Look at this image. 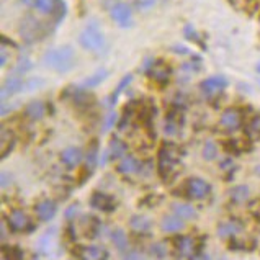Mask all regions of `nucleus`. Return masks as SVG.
Masks as SVG:
<instances>
[{
    "mask_svg": "<svg viewBox=\"0 0 260 260\" xmlns=\"http://www.w3.org/2000/svg\"><path fill=\"white\" fill-rule=\"evenodd\" d=\"M77 57H76V51L69 44H64V46H56L48 49L43 56V64L46 66L48 69L54 71L57 74H68L74 68H76Z\"/></svg>",
    "mask_w": 260,
    "mask_h": 260,
    "instance_id": "nucleus-1",
    "label": "nucleus"
},
{
    "mask_svg": "<svg viewBox=\"0 0 260 260\" xmlns=\"http://www.w3.org/2000/svg\"><path fill=\"white\" fill-rule=\"evenodd\" d=\"M182 162V152L174 143H166L160 146L157 154V172L166 183H170L177 177V169Z\"/></svg>",
    "mask_w": 260,
    "mask_h": 260,
    "instance_id": "nucleus-2",
    "label": "nucleus"
},
{
    "mask_svg": "<svg viewBox=\"0 0 260 260\" xmlns=\"http://www.w3.org/2000/svg\"><path fill=\"white\" fill-rule=\"evenodd\" d=\"M21 2H23V5L29 7V9H35L40 13L53 17L54 25L61 23L66 13H68V7H66L64 0H21Z\"/></svg>",
    "mask_w": 260,
    "mask_h": 260,
    "instance_id": "nucleus-3",
    "label": "nucleus"
},
{
    "mask_svg": "<svg viewBox=\"0 0 260 260\" xmlns=\"http://www.w3.org/2000/svg\"><path fill=\"white\" fill-rule=\"evenodd\" d=\"M20 36L23 38L25 43L31 44V43H38L41 40H44L46 36L51 33L48 25H44L41 20L31 17V15H28V17L23 18V21L20 23Z\"/></svg>",
    "mask_w": 260,
    "mask_h": 260,
    "instance_id": "nucleus-4",
    "label": "nucleus"
},
{
    "mask_svg": "<svg viewBox=\"0 0 260 260\" xmlns=\"http://www.w3.org/2000/svg\"><path fill=\"white\" fill-rule=\"evenodd\" d=\"M79 44L92 53H99L105 48V35L96 21H92L82 29V33L79 35Z\"/></svg>",
    "mask_w": 260,
    "mask_h": 260,
    "instance_id": "nucleus-5",
    "label": "nucleus"
},
{
    "mask_svg": "<svg viewBox=\"0 0 260 260\" xmlns=\"http://www.w3.org/2000/svg\"><path fill=\"white\" fill-rule=\"evenodd\" d=\"M172 246L175 255L180 258H198L203 249L202 244H197V241L190 236H175L172 239Z\"/></svg>",
    "mask_w": 260,
    "mask_h": 260,
    "instance_id": "nucleus-6",
    "label": "nucleus"
},
{
    "mask_svg": "<svg viewBox=\"0 0 260 260\" xmlns=\"http://www.w3.org/2000/svg\"><path fill=\"white\" fill-rule=\"evenodd\" d=\"M182 193L188 200H203L211 193V185L200 177H190L183 182Z\"/></svg>",
    "mask_w": 260,
    "mask_h": 260,
    "instance_id": "nucleus-7",
    "label": "nucleus"
},
{
    "mask_svg": "<svg viewBox=\"0 0 260 260\" xmlns=\"http://www.w3.org/2000/svg\"><path fill=\"white\" fill-rule=\"evenodd\" d=\"M61 99H71L74 107L77 108H90L95 103V95L92 92H88L85 87H68L62 92Z\"/></svg>",
    "mask_w": 260,
    "mask_h": 260,
    "instance_id": "nucleus-8",
    "label": "nucleus"
},
{
    "mask_svg": "<svg viewBox=\"0 0 260 260\" xmlns=\"http://www.w3.org/2000/svg\"><path fill=\"white\" fill-rule=\"evenodd\" d=\"M5 219H7V224H9V228L13 233H29L35 229L33 221L29 219L28 214L21 210H13Z\"/></svg>",
    "mask_w": 260,
    "mask_h": 260,
    "instance_id": "nucleus-9",
    "label": "nucleus"
},
{
    "mask_svg": "<svg viewBox=\"0 0 260 260\" xmlns=\"http://www.w3.org/2000/svg\"><path fill=\"white\" fill-rule=\"evenodd\" d=\"M147 76H149L155 84L167 85L170 82V77H172V68H170V64H167L164 59H154L149 71H147Z\"/></svg>",
    "mask_w": 260,
    "mask_h": 260,
    "instance_id": "nucleus-10",
    "label": "nucleus"
},
{
    "mask_svg": "<svg viewBox=\"0 0 260 260\" xmlns=\"http://www.w3.org/2000/svg\"><path fill=\"white\" fill-rule=\"evenodd\" d=\"M242 124H244V115H242V111L239 108L231 107V108H226L221 113L219 126H221L222 129L233 133V131L241 129Z\"/></svg>",
    "mask_w": 260,
    "mask_h": 260,
    "instance_id": "nucleus-11",
    "label": "nucleus"
},
{
    "mask_svg": "<svg viewBox=\"0 0 260 260\" xmlns=\"http://www.w3.org/2000/svg\"><path fill=\"white\" fill-rule=\"evenodd\" d=\"M90 206L93 210H99L103 213H113L118 206V202L115 197L108 195L103 191H93L90 197Z\"/></svg>",
    "mask_w": 260,
    "mask_h": 260,
    "instance_id": "nucleus-12",
    "label": "nucleus"
},
{
    "mask_svg": "<svg viewBox=\"0 0 260 260\" xmlns=\"http://www.w3.org/2000/svg\"><path fill=\"white\" fill-rule=\"evenodd\" d=\"M74 255L79 258H85V260H107L108 258V250L102 246H77L74 247Z\"/></svg>",
    "mask_w": 260,
    "mask_h": 260,
    "instance_id": "nucleus-13",
    "label": "nucleus"
},
{
    "mask_svg": "<svg viewBox=\"0 0 260 260\" xmlns=\"http://www.w3.org/2000/svg\"><path fill=\"white\" fill-rule=\"evenodd\" d=\"M226 87H228V79L222 76H213V77H208L200 82V90H202L206 96L219 95Z\"/></svg>",
    "mask_w": 260,
    "mask_h": 260,
    "instance_id": "nucleus-14",
    "label": "nucleus"
},
{
    "mask_svg": "<svg viewBox=\"0 0 260 260\" xmlns=\"http://www.w3.org/2000/svg\"><path fill=\"white\" fill-rule=\"evenodd\" d=\"M143 167L144 164L139 159L133 157V155H124V157H121V160L118 162L116 172L124 177H131V175H138L143 172Z\"/></svg>",
    "mask_w": 260,
    "mask_h": 260,
    "instance_id": "nucleus-15",
    "label": "nucleus"
},
{
    "mask_svg": "<svg viewBox=\"0 0 260 260\" xmlns=\"http://www.w3.org/2000/svg\"><path fill=\"white\" fill-rule=\"evenodd\" d=\"M100 144H99V139H92L90 141V144H88L87 147V152H85V169H84V172H85V177H90L93 174V170L95 167L99 166V159H100Z\"/></svg>",
    "mask_w": 260,
    "mask_h": 260,
    "instance_id": "nucleus-16",
    "label": "nucleus"
},
{
    "mask_svg": "<svg viewBox=\"0 0 260 260\" xmlns=\"http://www.w3.org/2000/svg\"><path fill=\"white\" fill-rule=\"evenodd\" d=\"M56 213H57V205H56L54 200H51V198H44L35 206L36 218L43 222H49L56 216Z\"/></svg>",
    "mask_w": 260,
    "mask_h": 260,
    "instance_id": "nucleus-17",
    "label": "nucleus"
},
{
    "mask_svg": "<svg viewBox=\"0 0 260 260\" xmlns=\"http://www.w3.org/2000/svg\"><path fill=\"white\" fill-rule=\"evenodd\" d=\"M110 13H111V18H113L121 28L131 26V23H133V15H131L129 5H126V4H115L113 7H111Z\"/></svg>",
    "mask_w": 260,
    "mask_h": 260,
    "instance_id": "nucleus-18",
    "label": "nucleus"
},
{
    "mask_svg": "<svg viewBox=\"0 0 260 260\" xmlns=\"http://www.w3.org/2000/svg\"><path fill=\"white\" fill-rule=\"evenodd\" d=\"M84 160V152L77 146H69L61 152V162L68 169H76Z\"/></svg>",
    "mask_w": 260,
    "mask_h": 260,
    "instance_id": "nucleus-19",
    "label": "nucleus"
},
{
    "mask_svg": "<svg viewBox=\"0 0 260 260\" xmlns=\"http://www.w3.org/2000/svg\"><path fill=\"white\" fill-rule=\"evenodd\" d=\"M244 231V226L239 219H228V221H222L218 224L216 233L219 237H224V239H231V237L241 234Z\"/></svg>",
    "mask_w": 260,
    "mask_h": 260,
    "instance_id": "nucleus-20",
    "label": "nucleus"
},
{
    "mask_svg": "<svg viewBox=\"0 0 260 260\" xmlns=\"http://www.w3.org/2000/svg\"><path fill=\"white\" fill-rule=\"evenodd\" d=\"M25 88V80L18 76H12L9 79H5V82L2 85V102H5L9 96L21 92Z\"/></svg>",
    "mask_w": 260,
    "mask_h": 260,
    "instance_id": "nucleus-21",
    "label": "nucleus"
},
{
    "mask_svg": "<svg viewBox=\"0 0 260 260\" xmlns=\"http://www.w3.org/2000/svg\"><path fill=\"white\" fill-rule=\"evenodd\" d=\"M15 144H17V138H15L13 131L7 129L2 126V135H0V147H2V151H0V157H2V160H5L12 154Z\"/></svg>",
    "mask_w": 260,
    "mask_h": 260,
    "instance_id": "nucleus-22",
    "label": "nucleus"
},
{
    "mask_svg": "<svg viewBox=\"0 0 260 260\" xmlns=\"http://www.w3.org/2000/svg\"><path fill=\"white\" fill-rule=\"evenodd\" d=\"M128 152V144L121 141L118 136H113L110 139L108 143V149H107V154H108V159L110 160H116V159H121L126 155Z\"/></svg>",
    "mask_w": 260,
    "mask_h": 260,
    "instance_id": "nucleus-23",
    "label": "nucleus"
},
{
    "mask_svg": "<svg viewBox=\"0 0 260 260\" xmlns=\"http://www.w3.org/2000/svg\"><path fill=\"white\" fill-rule=\"evenodd\" d=\"M183 221L185 219H182L180 216H177V214L174 213V214H166L164 218H162V221H160V229L164 233H178V231H182V229L185 228V224H183Z\"/></svg>",
    "mask_w": 260,
    "mask_h": 260,
    "instance_id": "nucleus-24",
    "label": "nucleus"
},
{
    "mask_svg": "<svg viewBox=\"0 0 260 260\" xmlns=\"http://www.w3.org/2000/svg\"><path fill=\"white\" fill-rule=\"evenodd\" d=\"M46 115V105L41 100H33L25 107V116L29 121H40Z\"/></svg>",
    "mask_w": 260,
    "mask_h": 260,
    "instance_id": "nucleus-25",
    "label": "nucleus"
},
{
    "mask_svg": "<svg viewBox=\"0 0 260 260\" xmlns=\"http://www.w3.org/2000/svg\"><path fill=\"white\" fill-rule=\"evenodd\" d=\"M129 228L133 229L135 233L139 234H146L151 231L152 228V219L144 216V214H135L131 219H129Z\"/></svg>",
    "mask_w": 260,
    "mask_h": 260,
    "instance_id": "nucleus-26",
    "label": "nucleus"
},
{
    "mask_svg": "<svg viewBox=\"0 0 260 260\" xmlns=\"http://www.w3.org/2000/svg\"><path fill=\"white\" fill-rule=\"evenodd\" d=\"M82 224H84V234L87 239H96V237H99L102 224L95 216H84Z\"/></svg>",
    "mask_w": 260,
    "mask_h": 260,
    "instance_id": "nucleus-27",
    "label": "nucleus"
},
{
    "mask_svg": "<svg viewBox=\"0 0 260 260\" xmlns=\"http://www.w3.org/2000/svg\"><path fill=\"white\" fill-rule=\"evenodd\" d=\"M172 211L177 214V216H180L185 221H191V219H197L198 218L197 210L191 205H188V203L175 202V203H172Z\"/></svg>",
    "mask_w": 260,
    "mask_h": 260,
    "instance_id": "nucleus-28",
    "label": "nucleus"
},
{
    "mask_svg": "<svg viewBox=\"0 0 260 260\" xmlns=\"http://www.w3.org/2000/svg\"><path fill=\"white\" fill-rule=\"evenodd\" d=\"M56 233H57V229L53 228L51 231L48 229V231L41 236V239H40V249H41V252H44V254H49L51 250L56 249V246H57Z\"/></svg>",
    "mask_w": 260,
    "mask_h": 260,
    "instance_id": "nucleus-29",
    "label": "nucleus"
},
{
    "mask_svg": "<svg viewBox=\"0 0 260 260\" xmlns=\"http://www.w3.org/2000/svg\"><path fill=\"white\" fill-rule=\"evenodd\" d=\"M229 249H233L236 252H252L255 249V241L254 239H241V237H231V242H229Z\"/></svg>",
    "mask_w": 260,
    "mask_h": 260,
    "instance_id": "nucleus-30",
    "label": "nucleus"
},
{
    "mask_svg": "<svg viewBox=\"0 0 260 260\" xmlns=\"http://www.w3.org/2000/svg\"><path fill=\"white\" fill-rule=\"evenodd\" d=\"M131 82H133V74H126V76L120 80V84L116 85L115 90L111 92V95L108 96V105H110V107H115V105H116V102H118V99H120L121 92L126 90V88H128V85H129Z\"/></svg>",
    "mask_w": 260,
    "mask_h": 260,
    "instance_id": "nucleus-31",
    "label": "nucleus"
},
{
    "mask_svg": "<svg viewBox=\"0 0 260 260\" xmlns=\"http://www.w3.org/2000/svg\"><path fill=\"white\" fill-rule=\"evenodd\" d=\"M249 193L250 190L247 185H236V187H233L228 191V197L233 203H244V202H247Z\"/></svg>",
    "mask_w": 260,
    "mask_h": 260,
    "instance_id": "nucleus-32",
    "label": "nucleus"
},
{
    "mask_svg": "<svg viewBox=\"0 0 260 260\" xmlns=\"http://www.w3.org/2000/svg\"><path fill=\"white\" fill-rule=\"evenodd\" d=\"M111 242H113V246L120 252L128 250V236H126V233L120 228H116L115 231H111Z\"/></svg>",
    "mask_w": 260,
    "mask_h": 260,
    "instance_id": "nucleus-33",
    "label": "nucleus"
},
{
    "mask_svg": "<svg viewBox=\"0 0 260 260\" xmlns=\"http://www.w3.org/2000/svg\"><path fill=\"white\" fill-rule=\"evenodd\" d=\"M108 76H110V71H108V69H105V68H102V69L96 71L95 74H92L90 77H87V79L84 80L82 87H85V88H92V87L100 85V84H102L103 80H105Z\"/></svg>",
    "mask_w": 260,
    "mask_h": 260,
    "instance_id": "nucleus-34",
    "label": "nucleus"
},
{
    "mask_svg": "<svg viewBox=\"0 0 260 260\" xmlns=\"http://www.w3.org/2000/svg\"><path fill=\"white\" fill-rule=\"evenodd\" d=\"M31 68H33V62L29 61V57L21 56V57H18L17 64H15L13 74H15V76H25L26 72L31 71Z\"/></svg>",
    "mask_w": 260,
    "mask_h": 260,
    "instance_id": "nucleus-35",
    "label": "nucleus"
},
{
    "mask_svg": "<svg viewBox=\"0 0 260 260\" xmlns=\"http://www.w3.org/2000/svg\"><path fill=\"white\" fill-rule=\"evenodd\" d=\"M2 255L5 260H18V258H23L25 257V252L21 250L18 246H5L2 247Z\"/></svg>",
    "mask_w": 260,
    "mask_h": 260,
    "instance_id": "nucleus-36",
    "label": "nucleus"
},
{
    "mask_svg": "<svg viewBox=\"0 0 260 260\" xmlns=\"http://www.w3.org/2000/svg\"><path fill=\"white\" fill-rule=\"evenodd\" d=\"M203 159L205 160H214L216 159V155H218V146L213 143V141H208V143L203 146Z\"/></svg>",
    "mask_w": 260,
    "mask_h": 260,
    "instance_id": "nucleus-37",
    "label": "nucleus"
},
{
    "mask_svg": "<svg viewBox=\"0 0 260 260\" xmlns=\"http://www.w3.org/2000/svg\"><path fill=\"white\" fill-rule=\"evenodd\" d=\"M183 35H185V38H188V40H191V41H195V43H197V44H200V46H202V48H205V44L202 43V38H200V35L195 31V28H193V26H190V25L185 26Z\"/></svg>",
    "mask_w": 260,
    "mask_h": 260,
    "instance_id": "nucleus-38",
    "label": "nucleus"
},
{
    "mask_svg": "<svg viewBox=\"0 0 260 260\" xmlns=\"http://www.w3.org/2000/svg\"><path fill=\"white\" fill-rule=\"evenodd\" d=\"M149 249H151V254H152L154 257L162 258V257H166V255H167V247H166V244H162V242H154Z\"/></svg>",
    "mask_w": 260,
    "mask_h": 260,
    "instance_id": "nucleus-39",
    "label": "nucleus"
},
{
    "mask_svg": "<svg viewBox=\"0 0 260 260\" xmlns=\"http://www.w3.org/2000/svg\"><path fill=\"white\" fill-rule=\"evenodd\" d=\"M249 133L250 135H255V136H260V115L254 116L249 123Z\"/></svg>",
    "mask_w": 260,
    "mask_h": 260,
    "instance_id": "nucleus-40",
    "label": "nucleus"
},
{
    "mask_svg": "<svg viewBox=\"0 0 260 260\" xmlns=\"http://www.w3.org/2000/svg\"><path fill=\"white\" fill-rule=\"evenodd\" d=\"M118 121V115L115 113V111H110V113L107 115L105 118V124H103V129H110L111 126H115Z\"/></svg>",
    "mask_w": 260,
    "mask_h": 260,
    "instance_id": "nucleus-41",
    "label": "nucleus"
},
{
    "mask_svg": "<svg viewBox=\"0 0 260 260\" xmlns=\"http://www.w3.org/2000/svg\"><path fill=\"white\" fill-rule=\"evenodd\" d=\"M250 213L257 221H260V198L254 200V202L250 203Z\"/></svg>",
    "mask_w": 260,
    "mask_h": 260,
    "instance_id": "nucleus-42",
    "label": "nucleus"
},
{
    "mask_svg": "<svg viewBox=\"0 0 260 260\" xmlns=\"http://www.w3.org/2000/svg\"><path fill=\"white\" fill-rule=\"evenodd\" d=\"M77 213H79V205H71L68 210H66V213H64V216H66V219H74L77 216Z\"/></svg>",
    "mask_w": 260,
    "mask_h": 260,
    "instance_id": "nucleus-43",
    "label": "nucleus"
},
{
    "mask_svg": "<svg viewBox=\"0 0 260 260\" xmlns=\"http://www.w3.org/2000/svg\"><path fill=\"white\" fill-rule=\"evenodd\" d=\"M43 85V80L41 79H31L28 80V88H38Z\"/></svg>",
    "mask_w": 260,
    "mask_h": 260,
    "instance_id": "nucleus-44",
    "label": "nucleus"
},
{
    "mask_svg": "<svg viewBox=\"0 0 260 260\" xmlns=\"http://www.w3.org/2000/svg\"><path fill=\"white\" fill-rule=\"evenodd\" d=\"M10 182H12V177H9V174H7V172H2V188L4 190L9 187Z\"/></svg>",
    "mask_w": 260,
    "mask_h": 260,
    "instance_id": "nucleus-45",
    "label": "nucleus"
},
{
    "mask_svg": "<svg viewBox=\"0 0 260 260\" xmlns=\"http://www.w3.org/2000/svg\"><path fill=\"white\" fill-rule=\"evenodd\" d=\"M5 64H7V48H5V44H2V56H0V66H2V68H5Z\"/></svg>",
    "mask_w": 260,
    "mask_h": 260,
    "instance_id": "nucleus-46",
    "label": "nucleus"
},
{
    "mask_svg": "<svg viewBox=\"0 0 260 260\" xmlns=\"http://www.w3.org/2000/svg\"><path fill=\"white\" fill-rule=\"evenodd\" d=\"M255 172H257V175H260V166H258V167H255Z\"/></svg>",
    "mask_w": 260,
    "mask_h": 260,
    "instance_id": "nucleus-47",
    "label": "nucleus"
},
{
    "mask_svg": "<svg viewBox=\"0 0 260 260\" xmlns=\"http://www.w3.org/2000/svg\"><path fill=\"white\" fill-rule=\"evenodd\" d=\"M255 69H257V72H260V62H258V64L255 66Z\"/></svg>",
    "mask_w": 260,
    "mask_h": 260,
    "instance_id": "nucleus-48",
    "label": "nucleus"
},
{
    "mask_svg": "<svg viewBox=\"0 0 260 260\" xmlns=\"http://www.w3.org/2000/svg\"><path fill=\"white\" fill-rule=\"evenodd\" d=\"M258 85H260V80H258Z\"/></svg>",
    "mask_w": 260,
    "mask_h": 260,
    "instance_id": "nucleus-49",
    "label": "nucleus"
}]
</instances>
